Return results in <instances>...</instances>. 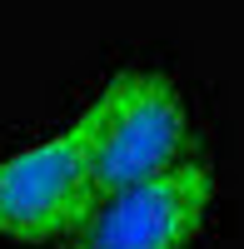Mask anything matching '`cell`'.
Returning <instances> with one entry per match:
<instances>
[{
	"label": "cell",
	"mask_w": 244,
	"mask_h": 249,
	"mask_svg": "<svg viewBox=\"0 0 244 249\" xmlns=\"http://www.w3.org/2000/svg\"><path fill=\"white\" fill-rule=\"evenodd\" d=\"M80 124H85L95 195L165 175L179 160L199 155L190 135V105L179 85L159 70H120L95 95V105L80 110Z\"/></svg>",
	"instance_id": "obj_1"
},
{
	"label": "cell",
	"mask_w": 244,
	"mask_h": 249,
	"mask_svg": "<svg viewBox=\"0 0 244 249\" xmlns=\"http://www.w3.org/2000/svg\"><path fill=\"white\" fill-rule=\"evenodd\" d=\"M219 179L199 155L174 170L95 195L65 249H185L209 219Z\"/></svg>",
	"instance_id": "obj_2"
},
{
	"label": "cell",
	"mask_w": 244,
	"mask_h": 249,
	"mask_svg": "<svg viewBox=\"0 0 244 249\" xmlns=\"http://www.w3.org/2000/svg\"><path fill=\"white\" fill-rule=\"evenodd\" d=\"M95 204L90 150L80 115L60 135H45L0 160V234L20 244H65Z\"/></svg>",
	"instance_id": "obj_3"
}]
</instances>
